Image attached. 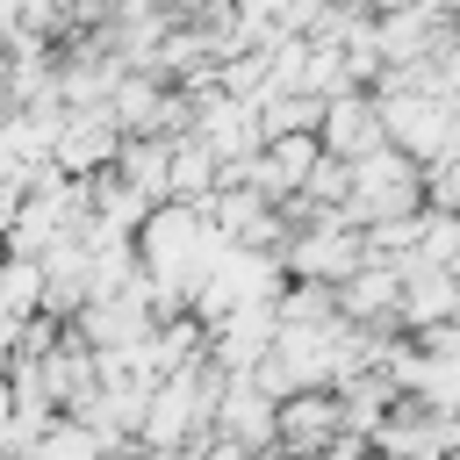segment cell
<instances>
[{
  "mask_svg": "<svg viewBox=\"0 0 460 460\" xmlns=\"http://www.w3.org/2000/svg\"><path fill=\"white\" fill-rule=\"evenodd\" d=\"M374 101H381V129L395 151H410L417 165L453 158V122H460L453 101H438V93H374Z\"/></svg>",
  "mask_w": 460,
  "mask_h": 460,
  "instance_id": "7a4b0ae2",
  "label": "cell"
},
{
  "mask_svg": "<svg viewBox=\"0 0 460 460\" xmlns=\"http://www.w3.org/2000/svg\"><path fill=\"white\" fill-rule=\"evenodd\" d=\"M86 201H93V237H144V223L158 216V201L144 187H129L115 165L86 180Z\"/></svg>",
  "mask_w": 460,
  "mask_h": 460,
  "instance_id": "30bf717a",
  "label": "cell"
},
{
  "mask_svg": "<svg viewBox=\"0 0 460 460\" xmlns=\"http://www.w3.org/2000/svg\"><path fill=\"white\" fill-rule=\"evenodd\" d=\"M388 144V129H381V101L374 93H338L331 108H323V151L331 158H345V165H359V158H374Z\"/></svg>",
  "mask_w": 460,
  "mask_h": 460,
  "instance_id": "ba28073f",
  "label": "cell"
},
{
  "mask_svg": "<svg viewBox=\"0 0 460 460\" xmlns=\"http://www.w3.org/2000/svg\"><path fill=\"white\" fill-rule=\"evenodd\" d=\"M158 331V309H151V295H144V280L129 288V295H108V302H86V316L72 323V338L79 345H93V352H137L144 338Z\"/></svg>",
  "mask_w": 460,
  "mask_h": 460,
  "instance_id": "5b68a950",
  "label": "cell"
},
{
  "mask_svg": "<svg viewBox=\"0 0 460 460\" xmlns=\"http://www.w3.org/2000/svg\"><path fill=\"white\" fill-rule=\"evenodd\" d=\"M43 259H7V280H0V323L14 331V323H29V316H43Z\"/></svg>",
  "mask_w": 460,
  "mask_h": 460,
  "instance_id": "7c38bea8",
  "label": "cell"
},
{
  "mask_svg": "<svg viewBox=\"0 0 460 460\" xmlns=\"http://www.w3.org/2000/svg\"><path fill=\"white\" fill-rule=\"evenodd\" d=\"M280 266H288V280H309V288H345V280L367 266V230H359L345 208H331L316 230H295V237L280 244Z\"/></svg>",
  "mask_w": 460,
  "mask_h": 460,
  "instance_id": "6da1fadb",
  "label": "cell"
},
{
  "mask_svg": "<svg viewBox=\"0 0 460 460\" xmlns=\"http://www.w3.org/2000/svg\"><path fill=\"white\" fill-rule=\"evenodd\" d=\"M424 194H431L438 216H460V151L438 158V165H424Z\"/></svg>",
  "mask_w": 460,
  "mask_h": 460,
  "instance_id": "5bb4252c",
  "label": "cell"
},
{
  "mask_svg": "<svg viewBox=\"0 0 460 460\" xmlns=\"http://www.w3.org/2000/svg\"><path fill=\"white\" fill-rule=\"evenodd\" d=\"M431 323H460V273L453 266H402V331H431Z\"/></svg>",
  "mask_w": 460,
  "mask_h": 460,
  "instance_id": "9c48e42d",
  "label": "cell"
},
{
  "mask_svg": "<svg viewBox=\"0 0 460 460\" xmlns=\"http://www.w3.org/2000/svg\"><path fill=\"white\" fill-rule=\"evenodd\" d=\"M216 438H230L244 453H280V402L252 374H230V395L216 410Z\"/></svg>",
  "mask_w": 460,
  "mask_h": 460,
  "instance_id": "52a82bcc",
  "label": "cell"
},
{
  "mask_svg": "<svg viewBox=\"0 0 460 460\" xmlns=\"http://www.w3.org/2000/svg\"><path fill=\"white\" fill-rule=\"evenodd\" d=\"M194 137L223 158V172H237V165H252V158L266 151L259 108H252V101H230L223 86H201V93H194Z\"/></svg>",
  "mask_w": 460,
  "mask_h": 460,
  "instance_id": "3957f363",
  "label": "cell"
},
{
  "mask_svg": "<svg viewBox=\"0 0 460 460\" xmlns=\"http://www.w3.org/2000/svg\"><path fill=\"white\" fill-rule=\"evenodd\" d=\"M108 446H101V431L86 424V417H58L50 431H43V446H36V460H101Z\"/></svg>",
  "mask_w": 460,
  "mask_h": 460,
  "instance_id": "4fadbf2b",
  "label": "cell"
},
{
  "mask_svg": "<svg viewBox=\"0 0 460 460\" xmlns=\"http://www.w3.org/2000/svg\"><path fill=\"white\" fill-rule=\"evenodd\" d=\"M115 172H122L129 187H144V194L165 208V201H172V137H129Z\"/></svg>",
  "mask_w": 460,
  "mask_h": 460,
  "instance_id": "8fae6325",
  "label": "cell"
},
{
  "mask_svg": "<svg viewBox=\"0 0 460 460\" xmlns=\"http://www.w3.org/2000/svg\"><path fill=\"white\" fill-rule=\"evenodd\" d=\"M338 446H352V424H345L338 388H316V395L280 402V460H323Z\"/></svg>",
  "mask_w": 460,
  "mask_h": 460,
  "instance_id": "277c9868",
  "label": "cell"
},
{
  "mask_svg": "<svg viewBox=\"0 0 460 460\" xmlns=\"http://www.w3.org/2000/svg\"><path fill=\"white\" fill-rule=\"evenodd\" d=\"M122 122H115V108H72V122H65V137H58V172H72V180H93V172H108V165H122Z\"/></svg>",
  "mask_w": 460,
  "mask_h": 460,
  "instance_id": "8992f818",
  "label": "cell"
}]
</instances>
